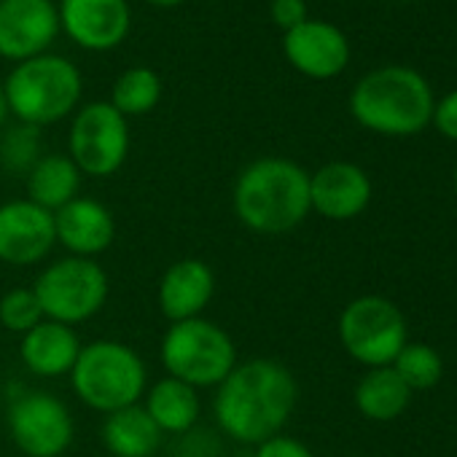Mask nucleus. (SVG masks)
<instances>
[{
	"label": "nucleus",
	"mask_w": 457,
	"mask_h": 457,
	"mask_svg": "<svg viewBox=\"0 0 457 457\" xmlns=\"http://www.w3.org/2000/svg\"><path fill=\"white\" fill-rule=\"evenodd\" d=\"M299 401L288 366L272 358L237 363L212 398L218 428L240 444H264L286 428Z\"/></svg>",
	"instance_id": "f257e3e1"
},
{
	"label": "nucleus",
	"mask_w": 457,
	"mask_h": 457,
	"mask_svg": "<svg viewBox=\"0 0 457 457\" xmlns=\"http://www.w3.org/2000/svg\"><path fill=\"white\" fill-rule=\"evenodd\" d=\"M232 207L256 235H286L310 215V172L283 156L251 162L235 180Z\"/></svg>",
	"instance_id": "f03ea898"
},
{
	"label": "nucleus",
	"mask_w": 457,
	"mask_h": 457,
	"mask_svg": "<svg viewBox=\"0 0 457 457\" xmlns=\"http://www.w3.org/2000/svg\"><path fill=\"white\" fill-rule=\"evenodd\" d=\"M355 121L371 132L403 137L420 132L433 116L428 81L409 68H382L358 81L350 95Z\"/></svg>",
	"instance_id": "7ed1b4c3"
},
{
	"label": "nucleus",
	"mask_w": 457,
	"mask_h": 457,
	"mask_svg": "<svg viewBox=\"0 0 457 457\" xmlns=\"http://www.w3.org/2000/svg\"><path fill=\"white\" fill-rule=\"evenodd\" d=\"M4 95L9 113H14L20 124L41 129L73 113L81 100V73L65 57L41 54L17 62L4 84Z\"/></svg>",
	"instance_id": "20e7f679"
},
{
	"label": "nucleus",
	"mask_w": 457,
	"mask_h": 457,
	"mask_svg": "<svg viewBox=\"0 0 457 457\" xmlns=\"http://www.w3.org/2000/svg\"><path fill=\"white\" fill-rule=\"evenodd\" d=\"M76 395L95 411L111 414L140 401L148 385L143 358L124 342L97 339L81 347L71 371Z\"/></svg>",
	"instance_id": "39448f33"
},
{
	"label": "nucleus",
	"mask_w": 457,
	"mask_h": 457,
	"mask_svg": "<svg viewBox=\"0 0 457 457\" xmlns=\"http://www.w3.org/2000/svg\"><path fill=\"white\" fill-rule=\"evenodd\" d=\"M162 366L191 387H218L237 366V347L220 326L191 318L172 323L162 339Z\"/></svg>",
	"instance_id": "423d86ee"
},
{
	"label": "nucleus",
	"mask_w": 457,
	"mask_h": 457,
	"mask_svg": "<svg viewBox=\"0 0 457 457\" xmlns=\"http://www.w3.org/2000/svg\"><path fill=\"white\" fill-rule=\"evenodd\" d=\"M44 318L65 326L95 318L108 302V275L92 259L68 256L49 264L33 286Z\"/></svg>",
	"instance_id": "0eeeda50"
},
{
	"label": "nucleus",
	"mask_w": 457,
	"mask_h": 457,
	"mask_svg": "<svg viewBox=\"0 0 457 457\" xmlns=\"http://www.w3.org/2000/svg\"><path fill=\"white\" fill-rule=\"evenodd\" d=\"M339 339L347 355L369 369L390 366L406 345V320L385 296H358L342 310Z\"/></svg>",
	"instance_id": "6e6552de"
},
{
	"label": "nucleus",
	"mask_w": 457,
	"mask_h": 457,
	"mask_svg": "<svg viewBox=\"0 0 457 457\" xmlns=\"http://www.w3.org/2000/svg\"><path fill=\"white\" fill-rule=\"evenodd\" d=\"M68 148L81 175L111 178L127 162L129 124L111 103H89L71 124Z\"/></svg>",
	"instance_id": "1a4fd4ad"
},
{
	"label": "nucleus",
	"mask_w": 457,
	"mask_h": 457,
	"mask_svg": "<svg viewBox=\"0 0 457 457\" xmlns=\"http://www.w3.org/2000/svg\"><path fill=\"white\" fill-rule=\"evenodd\" d=\"M12 441L25 457H62L73 444V417L52 393H25L6 414Z\"/></svg>",
	"instance_id": "9d476101"
},
{
	"label": "nucleus",
	"mask_w": 457,
	"mask_h": 457,
	"mask_svg": "<svg viewBox=\"0 0 457 457\" xmlns=\"http://www.w3.org/2000/svg\"><path fill=\"white\" fill-rule=\"evenodd\" d=\"M54 245V212L30 199L0 204V262L12 267H36Z\"/></svg>",
	"instance_id": "9b49d317"
},
{
	"label": "nucleus",
	"mask_w": 457,
	"mask_h": 457,
	"mask_svg": "<svg viewBox=\"0 0 457 457\" xmlns=\"http://www.w3.org/2000/svg\"><path fill=\"white\" fill-rule=\"evenodd\" d=\"M60 33L52 0H0V57L25 62L46 54Z\"/></svg>",
	"instance_id": "f8f14e48"
},
{
	"label": "nucleus",
	"mask_w": 457,
	"mask_h": 457,
	"mask_svg": "<svg viewBox=\"0 0 457 457\" xmlns=\"http://www.w3.org/2000/svg\"><path fill=\"white\" fill-rule=\"evenodd\" d=\"M60 28L87 52L116 49L132 28L127 0H60Z\"/></svg>",
	"instance_id": "ddd939ff"
},
{
	"label": "nucleus",
	"mask_w": 457,
	"mask_h": 457,
	"mask_svg": "<svg viewBox=\"0 0 457 457\" xmlns=\"http://www.w3.org/2000/svg\"><path fill=\"white\" fill-rule=\"evenodd\" d=\"M283 52L299 73L318 81L339 76L350 60V46L345 33L318 20H304L294 30H286Z\"/></svg>",
	"instance_id": "4468645a"
},
{
	"label": "nucleus",
	"mask_w": 457,
	"mask_h": 457,
	"mask_svg": "<svg viewBox=\"0 0 457 457\" xmlns=\"http://www.w3.org/2000/svg\"><path fill=\"white\" fill-rule=\"evenodd\" d=\"M369 202L371 180L358 164L331 162L310 175V207L328 220L358 218Z\"/></svg>",
	"instance_id": "2eb2a0df"
},
{
	"label": "nucleus",
	"mask_w": 457,
	"mask_h": 457,
	"mask_svg": "<svg viewBox=\"0 0 457 457\" xmlns=\"http://www.w3.org/2000/svg\"><path fill=\"white\" fill-rule=\"evenodd\" d=\"M57 243L79 259H95L113 245L116 220L113 212L89 196H76L54 212Z\"/></svg>",
	"instance_id": "dca6fc26"
},
{
	"label": "nucleus",
	"mask_w": 457,
	"mask_h": 457,
	"mask_svg": "<svg viewBox=\"0 0 457 457\" xmlns=\"http://www.w3.org/2000/svg\"><path fill=\"white\" fill-rule=\"evenodd\" d=\"M215 296V275L199 259H180L167 267L159 280V310L170 323L202 318Z\"/></svg>",
	"instance_id": "f3484780"
},
{
	"label": "nucleus",
	"mask_w": 457,
	"mask_h": 457,
	"mask_svg": "<svg viewBox=\"0 0 457 457\" xmlns=\"http://www.w3.org/2000/svg\"><path fill=\"white\" fill-rule=\"evenodd\" d=\"M81 347L84 345L79 342V334L73 331V326L41 320L33 331L22 337L20 355L36 377L54 379V377H65L73 371Z\"/></svg>",
	"instance_id": "a211bd4d"
},
{
	"label": "nucleus",
	"mask_w": 457,
	"mask_h": 457,
	"mask_svg": "<svg viewBox=\"0 0 457 457\" xmlns=\"http://www.w3.org/2000/svg\"><path fill=\"white\" fill-rule=\"evenodd\" d=\"M162 430L137 403L105 414L103 444L113 457H151L162 444Z\"/></svg>",
	"instance_id": "6ab92c4d"
},
{
	"label": "nucleus",
	"mask_w": 457,
	"mask_h": 457,
	"mask_svg": "<svg viewBox=\"0 0 457 457\" xmlns=\"http://www.w3.org/2000/svg\"><path fill=\"white\" fill-rule=\"evenodd\" d=\"M81 170L65 154H46L28 172V199L38 207L57 212L79 196Z\"/></svg>",
	"instance_id": "aec40b11"
},
{
	"label": "nucleus",
	"mask_w": 457,
	"mask_h": 457,
	"mask_svg": "<svg viewBox=\"0 0 457 457\" xmlns=\"http://www.w3.org/2000/svg\"><path fill=\"white\" fill-rule=\"evenodd\" d=\"M411 401V390L395 374L393 366L369 369L355 385V406L366 420L390 422L406 411Z\"/></svg>",
	"instance_id": "412c9836"
},
{
	"label": "nucleus",
	"mask_w": 457,
	"mask_h": 457,
	"mask_svg": "<svg viewBox=\"0 0 457 457\" xmlns=\"http://www.w3.org/2000/svg\"><path fill=\"white\" fill-rule=\"evenodd\" d=\"M143 409L162 433H186L199 420V395L196 387L167 377L148 390Z\"/></svg>",
	"instance_id": "4be33fe9"
},
{
	"label": "nucleus",
	"mask_w": 457,
	"mask_h": 457,
	"mask_svg": "<svg viewBox=\"0 0 457 457\" xmlns=\"http://www.w3.org/2000/svg\"><path fill=\"white\" fill-rule=\"evenodd\" d=\"M162 97V81L156 71L151 68H129L124 71L111 92V105L127 119V116H143L159 105Z\"/></svg>",
	"instance_id": "5701e85b"
},
{
	"label": "nucleus",
	"mask_w": 457,
	"mask_h": 457,
	"mask_svg": "<svg viewBox=\"0 0 457 457\" xmlns=\"http://www.w3.org/2000/svg\"><path fill=\"white\" fill-rule=\"evenodd\" d=\"M390 366L395 369V374L406 382V387L411 393L414 390H430L444 377L441 355L430 345H422V342H406Z\"/></svg>",
	"instance_id": "b1692460"
},
{
	"label": "nucleus",
	"mask_w": 457,
	"mask_h": 457,
	"mask_svg": "<svg viewBox=\"0 0 457 457\" xmlns=\"http://www.w3.org/2000/svg\"><path fill=\"white\" fill-rule=\"evenodd\" d=\"M41 159V132L30 124H17L0 137V167L12 175H25Z\"/></svg>",
	"instance_id": "393cba45"
},
{
	"label": "nucleus",
	"mask_w": 457,
	"mask_h": 457,
	"mask_svg": "<svg viewBox=\"0 0 457 457\" xmlns=\"http://www.w3.org/2000/svg\"><path fill=\"white\" fill-rule=\"evenodd\" d=\"M44 318L41 302L33 288H14L4 299H0V323L14 334H28L33 331Z\"/></svg>",
	"instance_id": "a878e982"
},
{
	"label": "nucleus",
	"mask_w": 457,
	"mask_h": 457,
	"mask_svg": "<svg viewBox=\"0 0 457 457\" xmlns=\"http://www.w3.org/2000/svg\"><path fill=\"white\" fill-rule=\"evenodd\" d=\"M256 457H315L307 444L291 436H275L264 444H259Z\"/></svg>",
	"instance_id": "bb28decb"
},
{
	"label": "nucleus",
	"mask_w": 457,
	"mask_h": 457,
	"mask_svg": "<svg viewBox=\"0 0 457 457\" xmlns=\"http://www.w3.org/2000/svg\"><path fill=\"white\" fill-rule=\"evenodd\" d=\"M272 20L283 30H294L307 20V4L304 0H272Z\"/></svg>",
	"instance_id": "cd10ccee"
},
{
	"label": "nucleus",
	"mask_w": 457,
	"mask_h": 457,
	"mask_svg": "<svg viewBox=\"0 0 457 457\" xmlns=\"http://www.w3.org/2000/svg\"><path fill=\"white\" fill-rule=\"evenodd\" d=\"M430 121L436 124V129H438L444 137L457 140V92L446 95L438 105H433Z\"/></svg>",
	"instance_id": "c85d7f7f"
},
{
	"label": "nucleus",
	"mask_w": 457,
	"mask_h": 457,
	"mask_svg": "<svg viewBox=\"0 0 457 457\" xmlns=\"http://www.w3.org/2000/svg\"><path fill=\"white\" fill-rule=\"evenodd\" d=\"M6 116H9V103H6L4 87H0V129H4V124H6Z\"/></svg>",
	"instance_id": "c756f323"
},
{
	"label": "nucleus",
	"mask_w": 457,
	"mask_h": 457,
	"mask_svg": "<svg viewBox=\"0 0 457 457\" xmlns=\"http://www.w3.org/2000/svg\"><path fill=\"white\" fill-rule=\"evenodd\" d=\"M145 4H151V6H159V9H172V6L183 4V0H145Z\"/></svg>",
	"instance_id": "7c9ffc66"
},
{
	"label": "nucleus",
	"mask_w": 457,
	"mask_h": 457,
	"mask_svg": "<svg viewBox=\"0 0 457 457\" xmlns=\"http://www.w3.org/2000/svg\"><path fill=\"white\" fill-rule=\"evenodd\" d=\"M454 188H457V167H454Z\"/></svg>",
	"instance_id": "2f4dec72"
}]
</instances>
